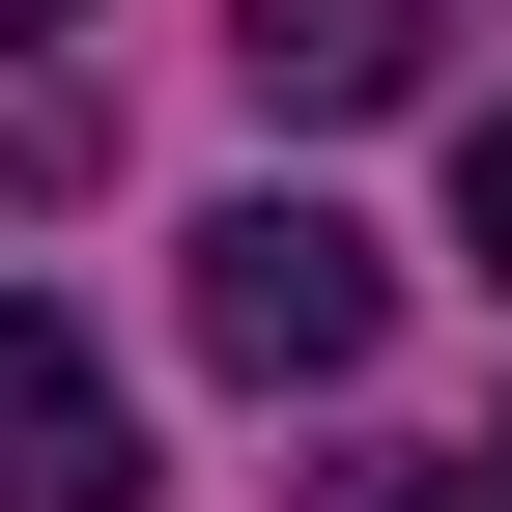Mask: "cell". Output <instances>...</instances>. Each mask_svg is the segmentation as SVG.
I'll return each mask as SVG.
<instances>
[{
    "label": "cell",
    "instance_id": "obj_1",
    "mask_svg": "<svg viewBox=\"0 0 512 512\" xmlns=\"http://www.w3.org/2000/svg\"><path fill=\"white\" fill-rule=\"evenodd\" d=\"M370 313H399V256H370L342 200H228L200 228V370H228V399H342Z\"/></svg>",
    "mask_w": 512,
    "mask_h": 512
},
{
    "label": "cell",
    "instance_id": "obj_2",
    "mask_svg": "<svg viewBox=\"0 0 512 512\" xmlns=\"http://www.w3.org/2000/svg\"><path fill=\"white\" fill-rule=\"evenodd\" d=\"M0 512H143V399L57 313H0Z\"/></svg>",
    "mask_w": 512,
    "mask_h": 512
},
{
    "label": "cell",
    "instance_id": "obj_3",
    "mask_svg": "<svg viewBox=\"0 0 512 512\" xmlns=\"http://www.w3.org/2000/svg\"><path fill=\"white\" fill-rule=\"evenodd\" d=\"M228 57H256V114H399L456 57V0H228Z\"/></svg>",
    "mask_w": 512,
    "mask_h": 512
},
{
    "label": "cell",
    "instance_id": "obj_4",
    "mask_svg": "<svg viewBox=\"0 0 512 512\" xmlns=\"http://www.w3.org/2000/svg\"><path fill=\"white\" fill-rule=\"evenodd\" d=\"M285 512H456V484H427V456H342V484H285Z\"/></svg>",
    "mask_w": 512,
    "mask_h": 512
},
{
    "label": "cell",
    "instance_id": "obj_5",
    "mask_svg": "<svg viewBox=\"0 0 512 512\" xmlns=\"http://www.w3.org/2000/svg\"><path fill=\"white\" fill-rule=\"evenodd\" d=\"M456 228H484V256H512V114H456Z\"/></svg>",
    "mask_w": 512,
    "mask_h": 512
},
{
    "label": "cell",
    "instance_id": "obj_6",
    "mask_svg": "<svg viewBox=\"0 0 512 512\" xmlns=\"http://www.w3.org/2000/svg\"><path fill=\"white\" fill-rule=\"evenodd\" d=\"M0 29H86V0H0Z\"/></svg>",
    "mask_w": 512,
    "mask_h": 512
},
{
    "label": "cell",
    "instance_id": "obj_7",
    "mask_svg": "<svg viewBox=\"0 0 512 512\" xmlns=\"http://www.w3.org/2000/svg\"><path fill=\"white\" fill-rule=\"evenodd\" d=\"M484 484H512V456H484Z\"/></svg>",
    "mask_w": 512,
    "mask_h": 512
}]
</instances>
